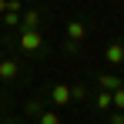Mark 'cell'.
I'll return each instance as SVG.
<instances>
[{"instance_id":"obj_1","label":"cell","mask_w":124,"mask_h":124,"mask_svg":"<svg viewBox=\"0 0 124 124\" xmlns=\"http://www.w3.org/2000/svg\"><path fill=\"white\" fill-rule=\"evenodd\" d=\"M64 34H67V40H64V54H77L81 44L91 37V23L84 20V17H70L67 27H64Z\"/></svg>"},{"instance_id":"obj_2","label":"cell","mask_w":124,"mask_h":124,"mask_svg":"<svg viewBox=\"0 0 124 124\" xmlns=\"http://www.w3.org/2000/svg\"><path fill=\"white\" fill-rule=\"evenodd\" d=\"M17 47L27 57H44L47 54V37H44V30H17Z\"/></svg>"},{"instance_id":"obj_3","label":"cell","mask_w":124,"mask_h":124,"mask_svg":"<svg viewBox=\"0 0 124 124\" xmlns=\"http://www.w3.org/2000/svg\"><path fill=\"white\" fill-rule=\"evenodd\" d=\"M44 101H50V104H54V111L70 107V84H50V87L44 91Z\"/></svg>"},{"instance_id":"obj_4","label":"cell","mask_w":124,"mask_h":124,"mask_svg":"<svg viewBox=\"0 0 124 124\" xmlns=\"http://www.w3.org/2000/svg\"><path fill=\"white\" fill-rule=\"evenodd\" d=\"M20 70H23V64L17 61V57H0V84H3V87L17 84Z\"/></svg>"},{"instance_id":"obj_5","label":"cell","mask_w":124,"mask_h":124,"mask_svg":"<svg viewBox=\"0 0 124 124\" xmlns=\"http://www.w3.org/2000/svg\"><path fill=\"white\" fill-rule=\"evenodd\" d=\"M117 87H124V77H121V74H114V70L97 74V77H94V84H91V91H107V94H114Z\"/></svg>"},{"instance_id":"obj_6","label":"cell","mask_w":124,"mask_h":124,"mask_svg":"<svg viewBox=\"0 0 124 124\" xmlns=\"http://www.w3.org/2000/svg\"><path fill=\"white\" fill-rule=\"evenodd\" d=\"M40 27H44V10L40 7H23L20 27H17V30H40Z\"/></svg>"},{"instance_id":"obj_7","label":"cell","mask_w":124,"mask_h":124,"mask_svg":"<svg viewBox=\"0 0 124 124\" xmlns=\"http://www.w3.org/2000/svg\"><path fill=\"white\" fill-rule=\"evenodd\" d=\"M104 64H107L111 70L124 64V40H107L104 44Z\"/></svg>"},{"instance_id":"obj_8","label":"cell","mask_w":124,"mask_h":124,"mask_svg":"<svg viewBox=\"0 0 124 124\" xmlns=\"http://www.w3.org/2000/svg\"><path fill=\"white\" fill-rule=\"evenodd\" d=\"M20 14H23V0H7L3 27H7V30H17V27H20Z\"/></svg>"},{"instance_id":"obj_9","label":"cell","mask_w":124,"mask_h":124,"mask_svg":"<svg viewBox=\"0 0 124 124\" xmlns=\"http://www.w3.org/2000/svg\"><path fill=\"white\" fill-rule=\"evenodd\" d=\"M87 101H91V107H94L97 114H111V94H107V91H91Z\"/></svg>"},{"instance_id":"obj_10","label":"cell","mask_w":124,"mask_h":124,"mask_svg":"<svg viewBox=\"0 0 124 124\" xmlns=\"http://www.w3.org/2000/svg\"><path fill=\"white\" fill-rule=\"evenodd\" d=\"M40 111H44V101H40V94H34V97H27V101H23V114L37 117Z\"/></svg>"},{"instance_id":"obj_11","label":"cell","mask_w":124,"mask_h":124,"mask_svg":"<svg viewBox=\"0 0 124 124\" xmlns=\"http://www.w3.org/2000/svg\"><path fill=\"white\" fill-rule=\"evenodd\" d=\"M37 124H61V111H54V107H44L40 114L34 117Z\"/></svg>"},{"instance_id":"obj_12","label":"cell","mask_w":124,"mask_h":124,"mask_svg":"<svg viewBox=\"0 0 124 124\" xmlns=\"http://www.w3.org/2000/svg\"><path fill=\"white\" fill-rule=\"evenodd\" d=\"M87 97H91L87 84H70V101H87Z\"/></svg>"},{"instance_id":"obj_13","label":"cell","mask_w":124,"mask_h":124,"mask_svg":"<svg viewBox=\"0 0 124 124\" xmlns=\"http://www.w3.org/2000/svg\"><path fill=\"white\" fill-rule=\"evenodd\" d=\"M111 111H121L124 114V87H117V91L111 94Z\"/></svg>"},{"instance_id":"obj_14","label":"cell","mask_w":124,"mask_h":124,"mask_svg":"<svg viewBox=\"0 0 124 124\" xmlns=\"http://www.w3.org/2000/svg\"><path fill=\"white\" fill-rule=\"evenodd\" d=\"M104 121L107 124H124V114L121 111H111V114H104Z\"/></svg>"},{"instance_id":"obj_15","label":"cell","mask_w":124,"mask_h":124,"mask_svg":"<svg viewBox=\"0 0 124 124\" xmlns=\"http://www.w3.org/2000/svg\"><path fill=\"white\" fill-rule=\"evenodd\" d=\"M7 111V97H3V91H0V114Z\"/></svg>"},{"instance_id":"obj_16","label":"cell","mask_w":124,"mask_h":124,"mask_svg":"<svg viewBox=\"0 0 124 124\" xmlns=\"http://www.w3.org/2000/svg\"><path fill=\"white\" fill-rule=\"evenodd\" d=\"M0 124H20L17 117H0Z\"/></svg>"},{"instance_id":"obj_17","label":"cell","mask_w":124,"mask_h":124,"mask_svg":"<svg viewBox=\"0 0 124 124\" xmlns=\"http://www.w3.org/2000/svg\"><path fill=\"white\" fill-rule=\"evenodd\" d=\"M3 10H7V0H0V17H3Z\"/></svg>"}]
</instances>
